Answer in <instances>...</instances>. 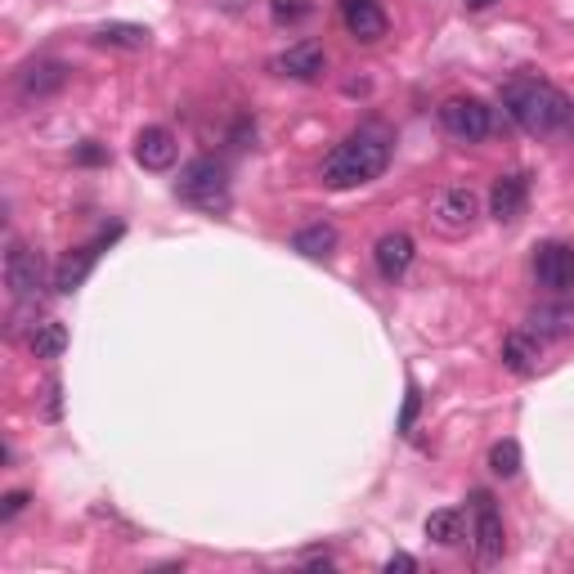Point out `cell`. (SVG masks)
I'll return each mask as SVG.
<instances>
[{
	"instance_id": "1",
	"label": "cell",
	"mask_w": 574,
	"mask_h": 574,
	"mask_svg": "<svg viewBox=\"0 0 574 574\" xmlns=\"http://www.w3.org/2000/svg\"><path fill=\"white\" fill-rule=\"evenodd\" d=\"M503 108L525 135H552L574 122V103L548 82H512L503 90Z\"/></svg>"
},
{
	"instance_id": "2",
	"label": "cell",
	"mask_w": 574,
	"mask_h": 574,
	"mask_svg": "<svg viewBox=\"0 0 574 574\" xmlns=\"http://www.w3.org/2000/svg\"><path fill=\"white\" fill-rule=\"evenodd\" d=\"M387 162H391L387 139L373 135V131H355L351 139H341V144L328 152L319 175H323L328 188H355V184L377 180L381 171H387Z\"/></svg>"
},
{
	"instance_id": "3",
	"label": "cell",
	"mask_w": 574,
	"mask_h": 574,
	"mask_svg": "<svg viewBox=\"0 0 574 574\" xmlns=\"http://www.w3.org/2000/svg\"><path fill=\"white\" fill-rule=\"evenodd\" d=\"M175 194L188 207H198V211H224L229 207V171H224V162H216V158L188 162L180 171V180H175Z\"/></svg>"
},
{
	"instance_id": "4",
	"label": "cell",
	"mask_w": 574,
	"mask_h": 574,
	"mask_svg": "<svg viewBox=\"0 0 574 574\" xmlns=\"http://www.w3.org/2000/svg\"><path fill=\"white\" fill-rule=\"evenodd\" d=\"M440 126L463 144H480L493 131V112H489V103H480L472 95H453L440 103Z\"/></svg>"
},
{
	"instance_id": "5",
	"label": "cell",
	"mask_w": 574,
	"mask_h": 574,
	"mask_svg": "<svg viewBox=\"0 0 574 574\" xmlns=\"http://www.w3.org/2000/svg\"><path fill=\"white\" fill-rule=\"evenodd\" d=\"M41 283H46L41 252H32L27 243L10 239V247H5V288H10V296L14 301H32L36 292H41Z\"/></svg>"
},
{
	"instance_id": "6",
	"label": "cell",
	"mask_w": 574,
	"mask_h": 574,
	"mask_svg": "<svg viewBox=\"0 0 574 574\" xmlns=\"http://www.w3.org/2000/svg\"><path fill=\"white\" fill-rule=\"evenodd\" d=\"M534 279L548 292L574 288V247L570 243H539L534 247Z\"/></svg>"
},
{
	"instance_id": "7",
	"label": "cell",
	"mask_w": 574,
	"mask_h": 574,
	"mask_svg": "<svg viewBox=\"0 0 574 574\" xmlns=\"http://www.w3.org/2000/svg\"><path fill=\"white\" fill-rule=\"evenodd\" d=\"M436 224L444 229V234H467V229L476 224V216H480V198L472 194V188H440L436 194Z\"/></svg>"
},
{
	"instance_id": "8",
	"label": "cell",
	"mask_w": 574,
	"mask_h": 574,
	"mask_svg": "<svg viewBox=\"0 0 574 574\" xmlns=\"http://www.w3.org/2000/svg\"><path fill=\"white\" fill-rule=\"evenodd\" d=\"M476 557H480V565H493L503 557V548H508V534H503V516H499V508H493V499L480 489L476 493Z\"/></svg>"
},
{
	"instance_id": "9",
	"label": "cell",
	"mask_w": 574,
	"mask_h": 574,
	"mask_svg": "<svg viewBox=\"0 0 574 574\" xmlns=\"http://www.w3.org/2000/svg\"><path fill=\"white\" fill-rule=\"evenodd\" d=\"M175 158H180V144H175V135L167 126H144L135 135V162L144 171H171Z\"/></svg>"
},
{
	"instance_id": "10",
	"label": "cell",
	"mask_w": 574,
	"mask_h": 574,
	"mask_svg": "<svg viewBox=\"0 0 574 574\" xmlns=\"http://www.w3.org/2000/svg\"><path fill=\"white\" fill-rule=\"evenodd\" d=\"M341 19H346V32L364 46H377L381 36H387V10L377 5V0H341Z\"/></svg>"
},
{
	"instance_id": "11",
	"label": "cell",
	"mask_w": 574,
	"mask_h": 574,
	"mask_svg": "<svg viewBox=\"0 0 574 574\" xmlns=\"http://www.w3.org/2000/svg\"><path fill=\"white\" fill-rule=\"evenodd\" d=\"M413 256H417V247H413V239L404 234V229H391V234H381L377 247H373V260H377V270H381V279H387V283H395V279L408 274Z\"/></svg>"
},
{
	"instance_id": "12",
	"label": "cell",
	"mask_w": 574,
	"mask_h": 574,
	"mask_svg": "<svg viewBox=\"0 0 574 574\" xmlns=\"http://www.w3.org/2000/svg\"><path fill=\"white\" fill-rule=\"evenodd\" d=\"M525 203H529V184H525V175H499L493 180V188H489V216L499 220V224H516L521 220V211H525Z\"/></svg>"
},
{
	"instance_id": "13",
	"label": "cell",
	"mask_w": 574,
	"mask_h": 574,
	"mask_svg": "<svg viewBox=\"0 0 574 574\" xmlns=\"http://www.w3.org/2000/svg\"><path fill=\"white\" fill-rule=\"evenodd\" d=\"M323 63H328V54H323V46L319 41H296V46H288L270 68L279 72V76H296V82H315V76L323 72Z\"/></svg>"
},
{
	"instance_id": "14",
	"label": "cell",
	"mask_w": 574,
	"mask_h": 574,
	"mask_svg": "<svg viewBox=\"0 0 574 574\" xmlns=\"http://www.w3.org/2000/svg\"><path fill=\"white\" fill-rule=\"evenodd\" d=\"M19 86H23V95H36V99H41V95H54V90L68 86V68L54 63V59L32 63V68L19 72Z\"/></svg>"
},
{
	"instance_id": "15",
	"label": "cell",
	"mask_w": 574,
	"mask_h": 574,
	"mask_svg": "<svg viewBox=\"0 0 574 574\" xmlns=\"http://www.w3.org/2000/svg\"><path fill=\"white\" fill-rule=\"evenodd\" d=\"M292 252H301L305 260H328V256L337 252V229H332L328 220L296 229V234H292Z\"/></svg>"
},
{
	"instance_id": "16",
	"label": "cell",
	"mask_w": 574,
	"mask_h": 574,
	"mask_svg": "<svg viewBox=\"0 0 574 574\" xmlns=\"http://www.w3.org/2000/svg\"><path fill=\"white\" fill-rule=\"evenodd\" d=\"M529 332L534 337H552V341H561V337H570L574 332V305H539V310L529 315Z\"/></svg>"
},
{
	"instance_id": "17",
	"label": "cell",
	"mask_w": 574,
	"mask_h": 574,
	"mask_svg": "<svg viewBox=\"0 0 574 574\" xmlns=\"http://www.w3.org/2000/svg\"><path fill=\"white\" fill-rule=\"evenodd\" d=\"M95 256H99V243H95V247H76V252H68V256L59 260V270H54V288H59V292H76V288L86 283Z\"/></svg>"
},
{
	"instance_id": "18",
	"label": "cell",
	"mask_w": 574,
	"mask_h": 574,
	"mask_svg": "<svg viewBox=\"0 0 574 574\" xmlns=\"http://www.w3.org/2000/svg\"><path fill=\"white\" fill-rule=\"evenodd\" d=\"M503 364L516 377H529L534 368H539V341H534L529 332H508L503 337Z\"/></svg>"
},
{
	"instance_id": "19",
	"label": "cell",
	"mask_w": 574,
	"mask_h": 574,
	"mask_svg": "<svg viewBox=\"0 0 574 574\" xmlns=\"http://www.w3.org/2000/svg\"><path fill=\"white\" fill-rule=\"evenodd\" d=\"M90 41L103 46V50H144L148 46V27H139V23H103Z\"/></svg>"
},
{
	"instance_id": "20",
	"label": "cell",
	"mask_w": 574,
	"mask_h": 574,
	"mask_svg": "<svg viewBox=\"0 0 574 574\" xmlns=\"http://www.w3.org/2000/svg\"><path fill=\"white\" fill-rule=\"evenodd\" d=\"M27 346H32V355H36V359H59V355L68 351V328H63L59 319H46V323H36V328H32V341H27Z\"/></svg>"
},
{
	"instance_id": "21",
	"label": "cell",
	"mask_w": 574,
	"mask_h": 574,
	"mask_svg": "<svg viewBox=\"0 0 574 574\" xmlns=\"http://www.w3.org/2000/svg\"><path fill=\"white\" fill-rule=\"evenodd\" d=\"M427 539L440 544V548H453L457 539H463V512H453V508H440L427 516Z\"/></svg>"
},
{
	"instance_id": "22",
	"label": "cell",
	"mask_w": 574,
	"mask_h": 574,
	"mask_svg": "<svg viewBox=\"0 0 574 574\" xmlns=\"http://www.w3.org/2000/svg\"><path fill=\"white\" fill-rule=\"evenodd\" d=\"M489 472L503 476V480H512L521 472V444L516 440H499V444H493L489 449Z\"/></svg>"
},
{
	"instance_id": "23",
	"label": "cell",
	"mask_w": 574,
	"mask_h": 574,
	"mask_svg": "<svg viewBox=\"0 0 574 574\" xmlns=\"http://www.w3.org/2000/svg\"><path fill=\"white\" fill-rule=\"evenodd\" d=\"M41 417H46V423H59V417H63V387H59V381H50V387H46Z\"/></svg>"
},
{
	"instance_id": "24",
	"label": "cell",
	"mask_w": 574,
	"mask_h": 574,
	"mask_svg": "<svg viewBox=\"0 0 574 574\" xmlns=\"http://www.w3.org/2000/svg\"><path fill=\"white\" fill-rule=\"evenodd\" d=\"M32 499H27V493L23 489H14V493H5V499H0V521H14L23 508H27Z\"/></svg>"
},
{
	"instance_id": "25",
	"label": "cell",
	"mask_w": 574,
	"mask_h": 574,
	"mask_svg": "<svg viewBox=\"0 0 574 574\" xmlns=\"http://www.w3.org/2000/svg\"><path fill=\"white\" fill-rule=\"evenodd\" d=\"M76 162L99 167V162H108V148H99V144H82V148H76Z\"/></svg>"
},
{
	"instance_id": "26",
	"label": "cell",
	"mask_w": 574,
	"mask_h": 574,
	"mask_svg": "<svg viewBox=\"0 0 574 574\" xmlns=\"http://www.w3.org/2000/svg\"><path fill=\"white\" fill-rule=\"evenodd\" d=\"M274 19H305V5H296V0H274Z\"/></svg>"
},
{
	"instance_id": "27",
	"label": "cell",
	"mask_w": 574,
	"mask_h": 574,
	"mask_svg": "<svg viewBox=\"0 0 574 574\" xmlns=\"http://www.w3.org/2000/svg\"><path fill=\"white\" fill-rule=\"evenodd\" d=\"M387 570H391V574H395V570H400V574H408V570H417V561H413L408 552H395V557L387 561Z\"/></svg>"
},
{
	"instance_id": "28",
	"label": "cell",
	"mask_w": 574,
	"mask_h": 574,
	"mask_svg": "<svg viewBox=\"0 0 574 574\" xmlns=\"http://www.w3.org/2000/svg\"><path fill=\"white\" fill-rule=\"evenodd\" d=\"M413 413H417V391H408V400H404V417H400V431H408V427H413Z\"/></svg>"
},
{
	"instance_id": "29",
	"label": "cell",
	"mask_w": 574,
	"mask_h": 574,
	"mask_svg": "<svg viewBox=\"0 0 574 574\" xmlns=\"http://www.w3.org/2000/svg\"><path fill=\"white\" fill-rule=\"evenodd\" d=\"M467 5H472V10H489V5H493V0H467Z\"/></svg>"
}]
</instances>
